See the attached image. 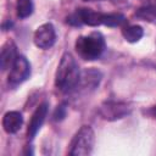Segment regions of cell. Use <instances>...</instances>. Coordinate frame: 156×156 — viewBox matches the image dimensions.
<instances>
[{
    "instance_id": "obj_1",
    "label": "cell",
    "mask_w": 156,
    "mask_h": 156,
    "mask_svg": "<svg viewBox=\"0 0 156 156\" xmlns=\"http://www.w3.org/2000/svg\"><path fill=\"white\" fill-rule=\"evenodd\" d=\"M79 79H80V74L76 60L71 54L68 52L63 54L56 71V77H55L56 87L62 91H69L79 84Z\"/></svg>"
},
{
    "instance_id": "obj_2",
    "label": "cell",
    "mask_w": 156,
    "mask_h": 156,
    "mask_svg": "<svg viewBox=\"0 0 156 156\" xmlns=\"http://www.w3.org/2000/svg\"><path fill=\"white\" fill-rule=\"evenodd\" d=\"M104 50L105 40L104 37L98 32H94L89 35L79 37L76 41V51L82 58L88 61L99 58Z\"/></svg>"
},
{
    "instance_id": "obj_3",
    "label": "cell",
    "mask_w": 156,
    "mask_h": 156,
    "mask_svg": "<svg viewBox=\"0 0 156 156\" xmlns=\"http://www.w3.org/2000/svg\"><path fill=\"white\" fill-rule=\"evenodd\" d=\"M95 143V134L91 127L83 126L73 136L68 154L72 156H87L91 154Z\"/></svg>"
},
{
    "instance_id": "obj_4",
    "label": "cell",
    "mask_w": 156,
    "mask_h": 156,
    "mask_svg": "<svg viewBox=\"0 0 156 156\" xmlns=\"http://www.w3.org/2000/svg\"><path fill=\"white\" fill-rule=\"evenodd\" d=\"M29 74H30V65L28 60L24 56H17L9 73V83L11 85L21 84L29 77Z\"/></svg>"
},
{
    "instance_id": "obj_5",
    "label": "cell",
    "mask_w": 156,
    "mask_h": 156,
    "mask_svg": "<svg viewBox=\"0 0 156 156\" xmlns=\"http://www.w3.org/2000/svg\"><path fill=\"white\" fill-rule=\"evenodd\" d=\"M56 33L51 23L39 26L34 33V44L40 49H49L55 44Z\"/></svg>"
},
{
    "instance_id": "obj_6",
    "label": "cell",
    "mask_w": 156,
    "mask_h": 156,
    "mask_svg": "<svg viewBox=\"0 0 156 156\" xmlns=\"http://www.w3.org/2000/svg\"><path fill=\"white\" fill-rule=\"evenodd\" d=\"M46 115H48V104H46V102H43V104H40V105L35 108L34 113L32 115L30 122H29V124H28V130H27L28 138L33 139V138L35 136V134L38 133V130H39L40 127L43 126Z\"/></svg>"
},
{
    "instance_id": "obj_7",
    "label": "cell",
    "mask_w": 156,
    "mask_h": 156,
    "mask_svg": "<svg viewBox=\"0 0 156 156\" xmlns=\"http://www.w3.org/2000/svg\"><path fill=\"white\" fill-rule=\"evenodd\" d=\"M128 106L123 102H106L101 106L100 113L106 119H117L128 115Z\"/></svg>"
},
{
    "instance_id": "obj_8",
    "label": "cell",
    "mask_w": 156,
    "mask_h": 156,
    "mask_svg": "<svg viewBox=\"0 0 156 156\" xmlns=\"http://www.w3.org/2000/svg\"><path fill=\"white\" fill-rule=\"evenodd\" d=\"M17 58V50L13 41L9 40L6 41L1 48V55H0V65L2 71L11 68Z\"/></svg>"
},
{
    "instance_id": "obj_9",
    "label": "cell",
    "mask_w": 156,
    "mask_h": 156,
    "mask_svg": "<svg viewBox=\"0 0 156 156\" xmlns=\"http://www.w3.org/2000/svg\"><path fill=\"white\" fill-rule=\"evenodd\" d=\"M23 123V117L18 111H9L4 115L2 118V127L6 133H16L21 129Z\"/></svg>"
},
{
    "instance_id": "obj_10",
    "label": "cell",
    "mask_w": 156,
    "mask_h": 156,
    "mask_svg": "<svg viewBox=\"0 0 156 156\" xmlns=\"http://www.w3.org/2000/svg\"><path fill=\"white\" fill-rule=\"evenodd\" d=\"M80 22L84 24H88L90 27H96L102 24V16L104 13L101 12H96L91 9H80L77 11Z\"/></svg>"
},
{
    "instance_id": "obj_11",
    "label": "cell",
    "mask_w": 156,
    "mask_h": 156,
    "mask_svg": "<svg viewBox=\"0 0 156 156\" xmlns=\"http://www.w3.org/2000/svg\"><path fill=\"white\" fill-rule=\"evenodd\" d=\"M122 34L124 37V39L129 43H136L138 40L141 39L143 34H144V30L140 26H128V27H124L122 29Z\"/></svg>"
},
{
    "instance_id": "obj_12",
    "label": "cell",
    "mask_w": 156,
    "mask_h": 156,
    "mask_svg": "<svg viewBox=\"0 0 156 156\" xmlns=\"http://www.w3.org/2000/svg\"><path fill=\"white\" fill-rule=\"evenodd\" d=\"M17 16L20 18H27L33 13V2L32 0H17L16 2Z\"/></svg>"
},
{
    "instance_id": "obj_13",
    "label": "cell",
    "mask_w": 156,
    "mask_h": 156,
    "mask_svg": "<svg viewBox=\"0 0 156 156\" xmlns=\"http://www.w3.org/2000/svg\"><path fill=\"white\" fill-rule=\"evenodd\" d=\"M126 21V17L122 13H104L102 16V24L108 27H117L123 24Z\"/></svg>"
},
{
    "instance_id": "obj_14",
    "label": "cell",
    "mask_w": 156,
    "mask_h": 156,
    "mask_svg": "<svg viewBox=\"0 0 156 156\" xmlns=\"http://www.w3.org/2000/svg\"><path fill=\"white\" fill-rule=\"evenodd\" d=\"M83 80L84 87L90 85V87H96L100 82V73L98 71L94 69H89V71H84L83 77H80Z\"/></svg>"
},
{
    "instance_id": "obj_15",
    "label": "cell",
    "mask_w": 156,
    "mask_h": 156,
    "mask_svg": "<svg viewBox=\"0 0 156 156\" xmlns=\"http://www.w3.org/2000/svg\"><path fill=\"white\" fill-rule=\"evenodd\" d=\"M136 17L144 20V21H149V22H152L154 20H156V10L154 7H140L138 11H136Z\"/></svg>"
},
{
    "instance_id": "obj_16",
    "label": "cell",
    "mask_w": 156,
    "mask_h": 156,
    "mask_svg": "<svg viewBox=\"0 0 156 156\" xmlns=\"http://www.w3.org/2000/svg\"><path fill=\"white\" fill-rule=\"evenodd\" d=\"M54 117H55V119H56V121L62 119V118L65 117V107H63V106H58V107L56 108V111H55Z\"/></svg>"
},
{
    "instance_id": "obj_17",
    "label": "cell",
    "mask_w": 156,
    "mask_h": 156,
    "mask_svg": "<svg viewBox=\"0 0 156 156\" xmlns=\"http://www.w3.org/2000/svg\"><path fill=\"white\" fill-rule=\"evenodd\" d=\"M151 113H152V116L156 118V106H154V107H152V110H151Z\"/></svg>"
},
{
    "instance_id": "obj_18",
    "label": "cell",
    "mask_w": 156,
    "mask_h": 156,
    "mask_svg": "<svg viewBox=\"0 0 156 156\" xmlns=\"http://www.w3.org/2000/svg\"><path fill=\"white\" fill-rule=\"evenodd\" d=\"M83 1H96V0H83Z\"/></svg>"
}]
</instances>
